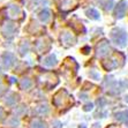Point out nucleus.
<instances>
[{
    "mask_svg": "<svg viewBox=\"0 0 128 128\" xmlns=\"http://www.w3.org/2000/svg\"><path fill=\"white\" fill-rule=\"evenodd\" d=\"M111 38L116 43L118 46L120 48H125L126 44H127V32H126L124 29H120V28H114L112 31H111Z\"/></svg>",
    "mask_w": 128,
    "mask_h": 128,
    "instance_id": "nucleus-1",
    "label": "nucleus"
},
{
    "mask_svg": "<svg viewBox=\"0 0 128 128\" xmlns=\"http://www.w3.org/2000/svg\"><path fill=\"white\" fill-rule=\"evenodd\" d=\"M69 102H70V97L68 96L67 91L66 90H60L56 94L53 98V104L56 106H62L65 104H68Z\"/></svg>",
    "mask_w": 128,
    "mask_h": 128,
    "instance_id": "nucleus-2",
    "label": "nucleus"
},
{
    "mask_svg": "<svg viewBox=\"0 0 128 128\" xmlns=\"http://www.w3.org/2000/svg\"><path fill=\"white\" fill-rule=\"evenodd\" d=\"M78 5V0H59V8L62 12L67 13L72 9H75Z\"/></svg>",
    "mask_w": 128,
    "mask_h": 128,
    "instance_id": "nucleus-3",
    "label": "nucleus"
},
{
    "mask_svg": "<svg viewBox=\"0 0 128 128\" xmlns=\"http://www.w3.org/2000/svg\"><path fill=\"white\" fill-rule=\"evenodd\" d=\"M60 40H61V44L66 48H69L72 45H74L75 42H76V37L72 32H68V31H65V32L61 34L60 36Z\"/></svg>",
    "mask_w": 128,
    "mask_h": 128,
    "instance_id": "nucleus-4",
    "label": "nucleus"
},
{
    "mask_svg": "<svg viewBox=\"0 0 128 128\" xmlns=\"http://www.w3.org/2000/svg\"><path fill=\"white\" fill-rule=\"evenodd\" d=\"M1 61H2V65L5 68H10L16 61V58L10 52H5L2 54V57H1Z\"/></svg>",
    "mask_w": 128,
    "mask_h": 128,
    "instance_id": "nucleus-5",
    "label": "nucleus"
},
{
    "mask_svg": "<svg viewBox=\"0 0 128 128\" xmlns=\"http://www.w3.org/2000/svg\"><path fill=\"white\" fill-rule=\"evenodd\" d=\"M108 51H110V44L107 40H102L99 42V44L97 45V48H96V52H97V56L98 57H104L108 53Z\"/></svg>",
    "mask_w": 128,
    "mask_h": 128,
    "instance_id": "nucleus-6",
    "label": "nucleus"
},
{
    "mask_svg": "<svg viewBox=\"0 0 128 128\" xmlns=\"http://www.w3.org/2000/svg\"><path fill=\"white\" fill-rule=\"evenodd\" d=\"M126 9H127V2L126 1H119L118 5L116 6V10H114V16L116 18H122L126 15Z\"/></svg>",
    "mask_w": 128,
    "mask_h": 128,
    "instance_id": "nucleus-7",
    "label": "nucleus"
},
{
    "mask_svg": "<svg viewBox=\"0 0 128 128\" xmlns=\"http://www.w3.org/2000/svg\"><path fill=\"white\" fill-rule=\"evenodd\" d=\"M16 31V27L13 23H6L1 29V32L5 37H12Z\"/></svg>",
    "mask_w": 128,
    "mask_h": 128,
    "instance_id": "nucleus-8",
    "label": "nucleus"
},
{
    "mask_svg": "<svg viewBox=\"0 0 128 128\" xmlns=\"http://www.w3.org/2000/svg\"><path fill=\"white\" fill-rule=\"evenodd\" d=\"M102 65H103V67L106 70H111V69H113V68H116L119 66V64L116 62V59L112 58V59H108V60H104Z\"/></svg>",
    "mask_w": 128,
    "mask_h": 128,
    "instance_id": "nucleus-9",
    "label": "nucleus"
},
{
    "mask_svg": "<svg viewBox=\"0 0 128 128\" xmlns=\"http://www.w3.org/2000/svg\"><path fill=\"white\" fill-rule=\"evenodd\" d=\"M8 10H9V15L10 18H18L20 15H21V8L18 6V5H9L8 7Z\"/></svg>",
    "mask_w": 128,
    "mask_h": 128,
    "instance_id": "nucleus-10",
    "label": "nucleus"
},
{
    "mask_svg": "<svg viewBox=\"0 0 128 128\" xmlns=\"http://www.w3.org/2000/svg\"><path fill=\"white\" fill-rule=\"evenodd\" d=\"M43 64L46 67H53V66L57 65V57L54 54H51L48 57H46L44 60H43Z\"/></svg>",
    "mask_w": 128,
    "mask_h": 128,
    "instance_id": "nucleus-11",
    "label": "nucleus"
},
{
    "mask_svg": "<svg viewBox=\"0 0 128 128\" xmlns=\"http://www.w3.org/2000/svg\"><path fill=\"white\" fill-rule=\"evenodd\" d=\"M38 18L43 23H48V22L50 21V18H51V12L48 10V9H43L42 12L39 13Z\"/></svg>",
    "mask_w": 128,
    "mask_h": 128,
    "instance_id": "nucleus-12",
    "label": "nucleus"
},
{
    "mask_svg": "<svg viewBox=\"0 0 128 128\" xmlns=\"http://www.w3.org/2000/svg\"><path fill=\"white\" fill-rule=\"evenodd\" d=\"M86 16L89 18H91V20H99V18H100L98 10L95 8H88L86 10Z\"/></svg>",
    "mask_w": 128,
    "mask_h": 128,
    "instance_id": "nucleus-13",
    "label": "nucleus"
},
{
    "mask_svg": "<svg viewBox=\"0 0 128 128\" xmlns=\"http://www.w3.org/2000/svg\"><path fill=\"white\" fill-rule=\"evenodd\" d=\"M31 84H32V82H31V80L28 78H24L21 80V82H20V88L23 90L26 89H29L30 86H31Z\"/></svg>",
    "mask_w": 128,
    "mask_h": 128,
    "instance_id": "nucleus-14",
    "label": "nucleus"
},
{
    "mask_svg": "<svg viewBox=\"0 0 128 128\" xmlns=\"http://www.w3.org/2000/svg\"><path fill=\"white\" fill-rule=\"evenodd\" d=\"M116 118L118 120H122L125 121L128 126V111H124V112H119V113L116 114Z\"/></svg>",
    "mask_w": 128,
    "mask_h": 128,
    "instance_id": "nucleus-15",
    "label": "nucleus"
},
{
    "mask_svg": "<svg viewBox=\"0 0 128 128\" xmlns=\"http://www.w3.org/2000/svg\"><path fill=\"white\" fill-rule=\"evenodd\" d=\"M16 100H18V95H15V94H9L8 96H7V98L5 99V102H6L7 105H13L16 103Z\"/></svg>",
    "mask_w": 128,
    "mask_h": 128,
    "instance_id": "nucleus-16",
    "label": "nucleus"
},
{
    "mask_svg": "<svg viewBox=\"0 0 128 128\" xmlns=\"http://www.w3.org/2000/svg\"><path fill=\"white\" fill-rule=\"evenodd\" d=\"M28 50H29V44H28V42H23L21 45V48H20V54L24 56V54L28 52Z\"/></svg>",
    "mask_w": 128,
    "mask_h": 128,
    "instance_id": "nucleus-17",
    "label": "nucleus"
},
{
    "mask_svg": "<svg viewBox=\"0 0 128 128\" xmlns=\"http://www.w3.org/2000/svg\"><path fill=\"white\" fill-rule=\"evenodd\" d=\"M30 128H45V126L40 120H34L31 122V127Z\"/></svg>",
    "mask_w": 128,
    "mask_h": 128,
    "instance_id": "nucleus-18",
    "label": "nucleus"
},
{
    "mask_svg": "<svg viewBox=\"0 0 128 128\" xmlns=\"http://www.w3.org/2000/svg\"><path fill=\"white\" fill-rule=\"evenodd\" d=\"M37 112L38 113H40V114H46L48 112V105H44V106H39V107H37Z\"/></svg>",
    "mask_w": 128,
    "mask_h": 128,
    "instance_id": "nucleus-19",
    "label": "nucleus"
},
{
    "mask_svg": "<svg viewBox=\"0 0 128 128\" xmlns=\"http://www.w3.org/2000/svg\"><path fill=\"white\" fill-rule=\"evenodd\" d=\"M9 125L12 126V127H18V126L20 125V121H18V119L16 116H13L12 119L9 120Z\"/></svg>",
    "mask_w": 128,
    "mask_h": 128,
    "instance_id": "nucleus-20",
    "label": "nucleus"
},
{
    "mask_svg": "<svg viewBox=\"0 0 128 128\" xmlns=\"http://www.w3.org/2000/svg\"><path fill=\"white\" fill-rule=\"evenodd\" d=\"M89 76L91 78H94V80H99V74L97 73V72H95V70H91L89 73Z\"/></svg>",
    "mask_w": 128,
    "mask_h": 128,
    "instance_id": "nucleus-21",
    "label": "nucleus"
},
{
    "mask_svg": "<svg viewBox=\"0 0 128 128\" xmlns=\"http://www.w3.org/2000/svg\"><path fill=\"white\" fill-rule=\"evenodd\" d=\"M105 104H106V99L105 98H99L98 100H97V105H98L99 107H103Z\"/></svg>",
    "mask_w": 128,
    "mask_h": 128,
    "instance_id": "nucleus-22",
    "label": "nucleus"
},
{
    "mask_svg": "<svg viewBox=\"0 0 128 128\" xmlns=\"http://www.w3.org/2000/svg\"><path fill=\"white\" fill-rule=\"evenodd\" d=\"M92 107H94V105L91 104V103H88V104H86L83 106V110L88 112V111H91V110H92Z\"/></svg>",
    "mask_w": 128,
    "mask_h": 128,
    "instance_id": "nucleus-23",
    "label": "nucleus"
},
{
    "mask_svg": "<svg viewBox=\"0 0 128 128\" xmlns=\"http://www.w3.org/2000/svg\"><path fill=\"white\" fill-rule=\"evenodd\" d=\"M26 110H27V108H26V106H20L18 110H15V111H16V113H18V114H21V113H23Z\"/></svg>",
    "mask_w": 128,
    "mask_h": 128,
    "instance_id": "nucleus-24",
    "label": "nucleus"
},
{
    "mask_svg": "<svg viewBox=\"0 0 128 128\" xmlns=\"http://www.w3.org/2000/svg\"><path fill=\"white\" fill-rule=\"evenodd\" d=\"M82 51H83V53H84V54H88V53L90 52V48H89V46H86V48H82Z\"/></svg>",
    "mask_w": 128,
    "mask_h": 128,
    "instance_id": "nucleus-25",
    "label": "nucleus"
},
{
    "mask_svg": "<svg viewBox=\"0 0 128 128\" xmlns=\"http://www.w3.org/2000/svg\"><path fill=\"white\" fill-rule=\"evenodd\" d=\"M81 126H82V127H80V128H86V126L84 125H81Z\"/></svg>",
    "mask_w": 128,
    "mask_h": 128,
    "instance_id": "nucleus-26",
    "label": "nucleus"
},
{
    "mask_svg": "<svg viewBox=\"0 0 128 128\" xmlns=\"http://www.w3.org/2000/svg\"><path fill=\"white\" fill-rule=\"evenodd\" d=\"M108 128H116V127H114V126H110V127H108Z\"/></svg>",
    "mask_w": 128,
    "mask_h": 128,
    "instance_id": "nucleus-27",
    "label": "nucleus"
}]
</instances>
